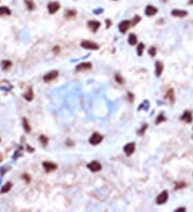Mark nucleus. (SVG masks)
Wrapping results in <instances>:
<instances>
[{
    "instance_id": "obj_6",
    "label": "nucleus",
    "mask_w": 193,
    "mask_h": 212,
    "mask_svg": "<svg viewBox=\"0 0 193 212\" xmlns=\"http://www.w3.org/2000/svg\"><path fill=\"white\" fill-rule=\"evenodd\" d=\"M87 167L89 168V169H90L91 171L95 173V171H101V168H102V165L99 163V162H97V161H93V162H91V163L88 164Z\"/></svg>"
},
{
    "instance_id": "obj_33",
    "label": "nucleus",
    "mask_w": 193,
    "mask_h": 212,
    "mask_svg": "<svg viewBox=\"0 0 193 212\" xmlns=\"http://www.w3.org/2000/svg\"><path fill=\"white\" fill-rule=\"evenodd\" d=\"M27 149L29 150V152H33V151H34V149H33V148L29 147V146H27Z\"/></svg>"
},
{
    "instance_id": "obj_29",
    "label": "nucleus",
    "mask_w": 193,
    "mask_h": 212,
    "mask_svg": "<svg viewBox=\"0 0 193 212\" xmlns=\"http://www.w3.org/2000/svg\"><path fill=\"white\" fill-rule=\"evenodd\" d=\"M165 120V118H164V116L163 115H160L159 117H158V119H157V121H155V123L158 124V123H160V122H162Z\"/></svg>"
},
{
    "instance_id": "obj_1",
    "label": "nucleus",
    "mask_w": 193,
    "mask_h": 212,
    "mask_svg": "<svg viewBox=\"0 0 193 212\" xmlns=\"http://www.w3.org/2000/svg\"><path fill=\"white\" fill-rule=\"evenodd\" d=\"M103 139V136L101 134H99V133H93L92 135H91L90 139H89V143L91 145H98L100 144Z\"/></svg>"
},
{
    "instance_id": "obj_37",
    "label": "nucleus",
    "mask_w": 193,
    "mask_h": 212,
    "mask_svg": "<svg viewBox=\"0 0 193 212\" xmlns=\"http://www.w3.org/2000/svg\"><path fill=\"white\" fill-rule=\"evenodd\" d=\"M2 161V155H1V153H0V162Z\"/></svg>"
},
{
    "instance_id": "obj_3",
    "label": "nucleus",
    "mask_w": 193,
    "mask_h": 212,
    "mask_svg": "<svg viewBox=\"0 0 193 212\" xmlns=\"http://www.w3.org/2000/svg\"><path fill=\"white\" fill-rule=\"evenodd\" d=\"M167 199H168V193H167L166 191H163L162 193L157 197V204L158 205L165 204V202L167 201Z\"/></svg>"
},
{
    "instance_id": "obj_31",
    "label": "nucleus",
    "mask_w": 193,
    "mask_h": 212,
    "mask_svg": "<svg viewBox=\"0 0 193 212\" xmlns=\"http://www.w3.org/2000/svg\"><path fill=\"white\" fill-rule=\"evenodd\" d=\"M140 16H136V17H134V20H133V22H134V23H133V25H135V24H137V22H138V20H140Z\"/></svg>"
},
{
    "instance_id": "obj_20",
    "label": "nucleus",
    "mask_w": 193,
    "mask_h": 212,
    "mask_svg": "<svg viewBox=\"0 0 193 212\" xmlns=\"http://www.w3.org/2000/svg\"><path fill=\"white\" fill-rule=\"evenodd\" d=\"M23 126H24V130H25L27 133H29L31 131V126L26 118H23Z\"/></svg>"
},
{
    "instance_id": "obj_13",
    "label": "nucleus",
    "mask_w": 193,
    "mask_h": 212,
    "mask_svg": "<svg viewBox=\"0 0 193 212\" xmlns=\"http://www.w3.org/2000/svg\"><path fill=\"white\" fill-rule=\"evenodd\" d=\"M163 72V63L160 62V61H157L155 62V75L159 77Z\"/></svg>"
},
{
    "instance_id": "obj_25",
    "label": "nucleus",
    "mask_w": 193,
    "mask_h": 212,
    "mask_svg": "<svg viewBox=\"0 0 193 212\" xmlns=\"http://www.w3.org/2000/svg\"><path fill=\"white\" fill-rule=\"evenodd\" d=\"M76 15V11L74 10H68V11L65 12V16L67 17H73V16Z\"/></svg>"
},
{
    "instance_id": "obj_9",
    "label": "nucleus",
    "mask_w": 193,
    "mask_h": 212,
    "mask_svg": "<svg viewBox=\"0 0 193 212\" xmlns=\"http://www.w3.org/2000/svg\"><path fill=\"white\" fill-rule=\"evenodd\" d=\"M43 168H44L47 173H49V171H55L57 168V165L55 163H52V162H44V163H43Z\"/></svg>"
},
{
    "instance_id": "obj_24",
    "label": "nucleus",
    "mask_w": 193,
    "mask_h": 212,
    "mask_svg": "<svg viewBox=\"0 0 193 212\" xmlns=\"http://www.w3.org/2000/svg\"><path fill=\"white\" fill-rule=\"evenodd\" d=\"M144 44L143 43H140V44H138V46H137V55L138 56H142V54H143V50H144Z\"/></svg>"
},
{
    "instance_id": "obj_38",
    "label": "nucleus",
    "mask_w": 193,
    "mask_h": 212,
    "mask_svg": "<svg viewBox=\"0 0 193 212\" xmlns=\"http://www.w3.org/2000/svg\"><path fill=\"white\" fill-rule=\"evenodd\" d=\"M0 141H1V138H0Z\"/></svg>"
},
{
    "instance_id": "obj_10",
    "label": "nucleus",
    "mask_w": 193,
    "mask_h": 212,
    "mask_svg": "<svg viewBox=\"0 0 193 212\" xmlns=\"http://www.w3.org/2000/svg\"><path fill=\"white\" fill-rule=\"evenodd\" d=\"M172 15L175 16V17H185V16L188 15V12L185 11V10H178V9H175L172 11Z\"/></svg>"
},
{
    "instance_id": "obj_2",
    "label": "nucleus",
    "mask_w": 193,
    "mask_h": 212,
    "mask_svg": "<svg viewBox=\"0 0 193 212\" xmlns=\"http://www.w3.org/2000/svg\"><path fill=\"white\" fill-rule=\"evenodd\" d=\"M80 46L84 47V48H87V49H93V50H97L99 48V45L98 44H95L93 42H90V41H83L80 43Z\"/></svg>"
},
{
    "instance_id": "obj_27",
    "label": "nucleus",
    "mask_w": 193,
    "mask_h": 212,
    "mask_svg": "<svg viewBox=\"0 0 193 212\" xmlns=\"http://www.w3.org/2000/svg\"><path fill=\"white\" fill-rule=\"evenodd\" d=\"M115 78H116V80H117L119 84H123V78H122V77L120 76V74H116Z\"/></svg>"
},
{
    "instance_id": "obj_28",
    "label": "nucleus",
    "mask_w": 193,
    "mask_h": 212,
    "mask_svg": "<svg viewBox=\"0 0 193 212\" xmlns=\"http://www.w3.org/2000/svg\"><path fill=\"white\" fill-rule=\"evenodd\" d=\"M155 54H157V49H155V47H151V48L149 49V55H150V56H152V57H155Z\"/></svg>"
},
{
    "instance_id": "obj_21",
    "label": "nucleus",
    "mask_w": 193,
    "mask_h": 212,
    "mask_svg": "<svg viewBox=\"0 0 193 212\" xmlns=\"http://www.w3.org/2000/svg\"><path fill=\"white\" fill-rule=\"evenodd\" d=\"M11 10L7 7H0V15H10Z\"/></svg>"
},
{
    "instance_id": "obj_15",
    "label": "nucleus",
    "mask_w": 193,
    "mask_h": 212,
    "mask_svg": "<svg viewBox=\"0 0 193 212\" xmlns=\"http://www.w3.org/2000/svg\"><path fill=\"white\" fill-rule=\"evenodd\" d=\"M91 69V63L89 62H85V63H80L76 67V71H84V70H89Z\"/></svg>"
},
{
    "instance_id": "obj_22",
    "label": "nucleus",
    "mask_w": 193,
    "mask_h": 212,
    "mask_svg": "<svg viewBox=\"0 0 193 212\" xmlns=\"http://www.w3.org/2000/svg\"><path fill=\"white\" fill-rule=\"evenodd\" d=\"M39 139H40V141L42 143L43 146H46L47 143H48V138H47L46 136H44V135H41V136L39 137Z\"/></svg>"
},
{
    "instance_id": "obj_14",
    "label": "nucleus",
    "mask_w": 193,
    "mask_h": 212,
    "mask_svg": "<svg viewBox=\"0 0 193 212\" xmlns=\"http://www.w3.org/2000/svg\"><path fill=\"white\" fill-rule=\"evenodd\" d=\"M181 119L183 120L185 122H187V123H190V122L192 121V114L190 113V111H185L183 113V115L181 116Z\"/></svg>"
},
{
    "instance_id": "obj_30",
    "label": "nucleus",
    "mask_w": 193,
    "mask_h": 212,
    "mask_svg": "<svg viewBox=\"0 0 193 212\" xmlns=\"http://www.w3.org/2000/svg\"><path fill=\"white\" fill-rule=\"evenodd\" d=\"M23 179H25V180H26V182H28V183L30 182V177H29V176H28L27 174L23 175Z\"/></svg>"
},
{
    "instance_id": "obj_34",
    "label": "nucleus",
    "mask_w": 193,
    "mask_h": 212,
    "mask_svg": "<svg viewBox=\"0 0 193 212\" xmlns=\"http://www.w3.org/2000/svg\"><path fill=\"white\" fill-rule=\"evenodd\" d=\"M185 208H178V209H176V211H180V212L185 211Z\"/></svg>"
},
{
    "instance_id": "obj_8",
    "label": "nucleus",
    "mask_w": 193,
    "mask_h": 212,
    "mask_svg": "<svg viewBox=\"0 0 193 212\" xmlns=\"http://www.w3.org/2000/svg\"><path fill=\"white\" fill-rule=\"evenodd\" d=\"M157 12H158V9L153 5H147L145 9V14L147 16H153L155 14H157Z\"/></svg>"
},
{
    "instance_id": "obj_18",
    "label": "nucleus",
    "mask_w": 193,
    "mask_h": 212,
    "mask_svg": "<svg viewBox=\"0 0 193 212\" xmlns=\"http://www.w3.org/2000/svg\"><path fill=\"white\" fill-rule=\"evenodd\" d=\"M11 188H12V183H11V182H7V183H5V184L2 186V189L0 190V193H1V194L8 193L9 191L11 190Z\"/></svg>"
},
{
    "instance_id": "obj_35",
    "label": "nucleus",
    "mask_w": 193,
    "mask_h": 212,
    "mask_svg": "<svg viewBox=\"0 0 193 212\" xmlns=\"http://www.w3.org/2000/svg\"><path fill=\"white\" fill-rule=\"evenodd\" d=\"M106 23H107V27L110 26V20H108V19H107V20H106Z\"/></svg>"
},
{
    "instance_id": "obj_5",
    "label": "nucleus",
    "mask_w": 193,
    "mask_h": 212,
    "mask_svg": "<svg viewBox=\"0 0 193 212\" xmlns=\"http://www.w3.org/2000/svg\"><path fill=\"white\" fill-rule=\"evenodd\" d=\"M47 9H48V12L50 14H54V13H56L59 9H60V4L59 2H56V1H54V2H50L48 3L47 5Z\"/></svg>"
},
{
    "instance_id": "obj_16",
    "label": "nucleus",
    "mask_w": 193,
    "mask_h": 212,
    "mask_svg": "<svg viewBox=\"0 0 193 212\" xmlns=\"http://www.w3.org/2000/svg\"><path fill=\"white\" fill-rule=\"evenodd\" d=\"M24 98L26 99L27 101H29V102L33 100V91H32V89H31V88H29V89H28V91H27L26 93L24 94Z\"/></svg>"
},
{
    "instance_id": "obj_23",
    "label": "nucleus",
    "mask_w": 193,
    "mask_h": 212,
    "mask_svg": "<svg viewBox=\"0 0 193 212\" xmlns=\"http://www.w3.org/2000/svg\"><path fill=\"white\" fill-rule=\"evenodd\" d=\"M25 2H26L27 8L29 9V10H33V9H34V3H33V1H31V0H25Z\"/></svg>"
},
{
    "instance_id": "obj_11",
    "label": "nucleus",
    "mask_w": 193,
    "mask_h": 212,
    "mask_svg": "<svg viewBox=\"0 0 193 212\" xmlns=\"http://www.w3.org/2000/svg\"><path fill=\"white\" fill-rule=\"evenodd\" d=\"M100 26H101V24L99 23L98 20H89V22H88V27H89L93 32H95V31L98 30L99 28H100Z\"/></svg>"
},
{
    "instance_id": "obj_36",
    "label": "nucleus",
    "mask_w": 193,
    "mask_h": 212,
    "mask_svg": "<svg viewBox=\"0 0 193 212\" xmlns=\"http://www.w3.org/2000/svg\"><path fill=\"white\" fill-rule=\"evenodd\" d=\"M189 4H193V0H190V1H189Z\"/></svg>"
},
{
    "instance_id": "obj_19",
    "label": "nucleus",
    "mask_w": 193,
    "mask_h": 212,
    "mask_svg": "<svg viewBox=\"0 0 193 212\" xmlns=\"http://www.w3.org/2000/svg\"><path fill=\"white\" fill-rule=\"evenodd\" d=\"M128 41H129V44H130V45H135V44H136V42H137L136 35H135L134 33H131L130 35H129Z\"/></svg>"
},
{
    "instance_id": "obj_32",
    "label": "nucleus",
    "mask_w": 193,
    "mask_h": 212,
    "mask_svg": "<svg viewBox=\"0 0 193 212\" xmlns=\"http://www.w3.org/2000/svg\"><path fill=\"white\" fill-rule=\"evenodd\" d=\"M183 186H185V183H179V184H177L176 189H180V188H183Z\"/></svg>"
},
{
    "instance_id": "obj_4",
    "label": "nucleus",
    "mask_w": 193,
    "mask_h": 212,
    "mask_svg": "<svg viewBox=\"0 0 193 212\" xmlns=\"http://www.w3.org/2000/svg\"><path fill=\"white\" fill-rule=\"evenodd\" d=\"M58 74H59L58 71H52V72H49V73H47V74L44 75L43 80H44L45 83H49V82H52V80H55L57 76H58Z\"/></svg>"
},
{
    "instance_id": "obj_26",
    "label": "nucleus",
    "mask_w": 193,
    "mask_h": 212,
    "mask_svg": "<svg viewBox=\"0 0 193 212\" xmlns=\"http://www.w3.org/2000/svg\"><path fill=\"white\" fill-rule=\"evenodd\" d=\"M167 98H170V101L174 102V91H173V89H170L167 91Z\"/></svg>"
},
{
    "instance_id": "obj_17",
    "label": "nucleus",
    "mask_w": 193,
    "mask_h": 212,
    "mask_svg": "<svg viewBox=\"0 0 193 212\" xmlns=\"http://www.w3.org/2000/svg\"><path fill=\"white\" fill-rule=\"evenodd\" d=\"M12 67V62L10 60H3L1 61V68H2V70H4V71H7V70H9V69Z\"/></svg>"
},
{
    "instance_id": "obj_12",
    "label": "nucleus",
    "mask_w": 193,
    "mask_h": 212,
    "mask_svg": "<svg viewBox=\"0 0 193 212\" xmlns=\"http://www.w3.org/2000/svg\"><path fill=\"white\" fill-rule=\"evenodd\" d=\"M129 27H130V22L129 20H122L119 24V30H120L121 33H125V31L129 29Z\"/></svg>"
},
{
    "instance_id": "obj_7",
    "label": "nucleus",
    "mask_w": 193,
    "mask_h": 212,
    "mask_svg": "<svg viewBox=\"0 0 193 212\" xmlns=\"http://www.w3.org/2000/svg\"><path fill=\"white\" fill-rule=\"evenodd\" d=\"M123 150H125V153L127 155H131L133 152L135 151V144L134 143H129L125 146Z\"/></svg>"
}]
</instances>
